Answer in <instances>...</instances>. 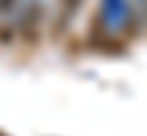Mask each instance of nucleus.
I'll return each mask as SVG.
<instances>
[{
    "instance_id": "1",
    "label": "nucleus",
    "mask_w": 147,
    "mask_h": 136,
    "mask_svg": "<svg viewBox=\"0 0 147 136\" xmlns=\"http://www.w3.org/2000/svg\"><path fill=\"white\" fill-rule=\"evenodd\" d=\"M14 30L25 44H38L41 30H44V5L38 0H27L25 5H19Z\"/></svg>"
},
{
    "instance_id": "2",
    "label": "nucleus",
    "mask_w": 147,
    "mask_h": 136,
    "mask_svg": "<svg viewBox=\"0 0 147 136\" xmlns=\"http://www.w3.org/2000/svg\"><path fill=\"white\" fill-rule=\"evenodd\" d=\"M82 5H84V0H57V11H55V22H52L55 36H65V30L71 27L74 16L79 14Z\"/></svg>"
},
{
    "instance_id": "3",
    "label": "nucleus",
    "mask_w": 147,
    "mask_h": 136,
    "mask_svg": "<svg viewBox=\"0 0 147 136\" xmlns=\"http://www.w3.org/2000/svg\"><path fill=\"white\" fill-rule=\"evenodd\" d=\"M144 8H147V0H144Z\"/></svg>"
},
{
    "instance_id": "4",
    "label": "nucleus",
    "mask_w": 147,
    "mask_h": 136,
    "mask_svg": "<svg viewBox=\"0 0 147 136\" xmlns=\"http://www.w3.org/2000/svg\"><path fill=\"white\" fill-rule=\"evenodd\" d=\"M0 136H5V133H0Z\"/></svg>"
}]
</instances>
